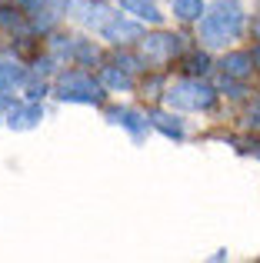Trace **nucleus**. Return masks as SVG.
Returning <instances> with one entry per match:
<instances>
[{
	"label": "nucleus",
	"mask_w": 260,
	"mask_h": 263,
	"mask_svg": "<svg viewBox=\"0 0 260 263\" xmlns=\"http://www.w3.org/2000/svg\"><path fill=\"white\" fill-rule=\"evenodd\" d=\"M17 84H24V67L4 60V64H0V90H13Z\"/></svg>",
	"instance_id": "9"
},
{
	"label": "nucleus",
	"mask_w": 260,
	"mask_h": 263,
	"mask_svg": "<svg viewBox=\"0 0 260 263\" xmlns=\"http://www.w3.org/2000/svg\"><path fill=\"white\" fill-rule=\"evenodd\" d=\"M150 120H154V127H157V130H163L167 137H183V123L177 120V117L160 114V110H157V114H150Z\"/></svg>",
	"instance_id": "10"
},
{
	"label": "nucleus",
	"mask_w": 260,
	"mask_h": 263,
	"mask_svg": "<svg viewBox=\"0 0 260 263\" xmlns=\"http://www.w3.org/2000/svg\"><path fill=\"white\" fill-rule=\"evenodd\" d=\"M124 7H127V10H134L137 17L150 20V24H160V13H157V7L150 4V0H124Z\"/></svg>",
	"instance_id": "11"
},
{
	"label": "nucleus",
	"mask_w": 260,
	"mask_h": 263,
	"mask_svg": "<svg viewBox=\"0 0 260 263\" xmlns=\"http://www.w3.org/2000/svg\"><path fill=\"white\" fill-rule=\"evenodd\" d=\"M254 37H257V40H260V17H257V20H254Z\"/></svg>",
	"instance_id": "21"
},
{
	"label": "nucleus",
	"mask_w": 260,
	"mask_h": 263,
	"mask_svg": "<svg viewBox=\"0 0 260 263\" xmlns=\"http://www.w3.org/2000/svg\"><path fill=\"white\" fill-rule=\"evenodd\" d=\"M107 117H110L114 123H124L134 137H143V130H147V120H143L137 110H117V107H110V110H107Z\"/></svg>",
	"instance_id": "8"
},
{
	"label": "nucleus",
	"mask_w": 260,
	"mask_h": 263,
	"mask_svg": "<svg viewBox=\"0 0 260 263\" xmlns=\"http://www.w3.org/2000/svg\"><path fill=\"white\" fill-rule=\"evenodd\" d=\"M60 97L64 100H77V103H100V84H94L90 77H84V73H67V77H60Z\"/></svg>",
	"instance_id": "3"
},
{
	"label": "nucleus",
	"mask_w": 260,
	"mask_h": 263,
	"mask_svg": "<svg viewBox=\"0 0 260 263\" xmlns=\"http://www.w3.org/2000/svg\"><path fill=\"white\" fill-rule=\"evenodd\" d=\"M183 70L187 73H207L210 70L207 53H187V57H183Z\"/></svg>",
	"instance_id": "14"
},
{
	"label": "nucleus",
	"mask_w": 260,
	"mask_h": 263,
	"mask_svg": "<svg viewBox=\"0 0 260 263\" xmlns=\"http://www.w3.org/2000/svg\"><path fill=\"white\" fill-rule=\"evenodd\" d=\"M104 17H107V7L97 4V7H87V17L84 20H87V24H94V27H104Z\"/></svg>",
	"instance_id": "16"
},
{
	"label": "nucleus",
	"mask_w": 260,
	"mask_h": 263,
	"mask_svg": "<svg viewBox=\"0 0 260 263\" xmlns=\"http://www.w3.org/2000/svg\"><path fill=\"white\" fill-rule=\"evenodd\" d=\"M100 30H104V37L114 40V44H127V40H140L143 37V27L140 24H134V20H120V17L107 20Z\"/></svg>",
	"instance_id": "5"
},
{
	"label": "nucleus",
	"mask_w": 260,
	"mask_h": 263,
	"mask_svg": "<svg viewBox=\"0 0 260 263\" xmlns=\"http://www.w3.org/2000/svg\"><path fill=\"white\" fill-rule=\"evenodd\" d=\"M40 120H44V110H40L37 103H30V107H13L10 117H7V123H10L13 130H30V127H37Z\"/></svg>",
	"instance_id": "6"
},
{
	"label": "nucleus",
	"mask_w": 260,
	"mask_h": 263,
	"mask_svg": "<svg viewBox=\"0 0 260 263\" xmlns=\"http://www.w3.org/2000/svg\"><path fill=\"white\" fill-rule=\"evenodd\" d=\"M250 57H254V67H260V47H254V53H250Z\"/></svg>",
	"instance_id": "20"
},
{
	"label": "nucleus",
	"mask_w": 260,
	"mask_h": 263,
	"mask_svg": "<svg viewBox=\"0 0 260 263\" xmlns=\"http://www.w3.org/2000/svg\"><path fill=\"white\" fill-rule=\"evenodd\" d=\"M73 57L84 60V64H94V60H97V50H94L87 40H73Z\"/></svg>",
	"instance_id": "15"
},
{
	"label": "nucleus",
	"mask_w": 260,
	"mask_h": 263,
	"mask_svg": "<svg viewBox=\"0 0 260 263\" xmlns=\"http://www.w3.org/2000/svg\"><path fill=\"white\" fill-rule=\"evenodd\" d=\"M207 27H214L217 33H224V37H237L244 27V10L237 0H217L214 7H210L207 20H203Z\"/></svg>",
	"instance_id": "1"
},
{
	"label": "nucleus",
	"mask_w": 260,
	"mask_h": 263,
	"mask_svg": "<svg viewBox=\"0 0 260 263\" xmlns=\"http://www.w3.org/2000/svg\"><path fill=\"white\" fill-rule=\"evenodd\" d=\"M257 154H260V150H257Z\"/></svg>",
	"instance_id": "22"
},
{
	"label": "nucleus",
	"mask_w": 260,
	"mask_h": 263,
	"mask_svg": "<svg viewBox=\"0 0 260 263\" xmlns=\"http://www.w3.org/2000/svg\"><path fill=\"white\" fill-rule=\"evenodd\" d=\"M20 24V13L10 10V7H0V27H17Z\"/></svg>",
	"instance_id": "17"
},
{
	"label": "nucleus",
	"mask_w": 260,
	"mask_h": 263,
	"mask_svg": "<svg viewBox=\"0 0 260 263\" xmlns=\"http://www.w3.org/2000/svg\"><path fill=\"white\" fill-rule=\"evenodd\" d=\"M220 67H224V73H227V77L247 80L250 70H254V57H250V53H230V57H224Z\"/></svg>",
	"instance_id": "7"
},
{
	"label": "nucleus",
	"mask_w": 260,
	"mask_h": 263,
	"mask_svg": "<svg viewBox=\"0 0 260 263\" xmlns=\"http://www.w3.org/2000/svg\"><path fill=\"white\" fill-rule=\"evenodd\" d=\"M104 84L107 87H114V90H127L134 80H130V73H127V67L124 70H117V67H107L104 70Z\"/></svg>",
	"instance_id": "13"
},
{
	"label": "nucleus",
	"mask_w": 260,
	"mask_h": 263,
	"mask_svg": "<svg viewBox=\"0 0 260 263\" xmlns=\"http://www.w3.org/2000/svg\"><path fill=\"white\" fill-rule=\"evenodd\" d=\"M174 13L180 20H197L203 13V4L200 0H174Z\"/></svg>",
	"instance_id": "12"
},
{
	"label": "nucleus",
	"mask_w": 260,
	"mask_h": 263,
	"mask_svg": "<svg viewBox=\"0 0 260 263\" xmlns=\"http://www.w3.org/2000/svg\"><path fill=\"white\" fill-rule=\"evenodd\" d=\"M167 100L174 103V107H180V110H207V107H214L217 93H214L207 84L194 80V84H177V87L167 93Z\"/></svg>",
	"instance_id": "2"
},
{
	"label": "nucleus",
	"mask_w": 260,
	"mask_h": 263,
	"mask_svg": "<svg viewBox=\"0 0 260 263\" xmlns=\"http://www.w3.org/2000/svg\"><path fill=\"white\" fill-rule=\"evenodd\" d=\"M180 50V37L174 33H154V37L143 40V57L147 60H167Z\"/></svg>",
	"instance_id": "4"
},
{
	"label": "nucleus",
	"mask_w": 260,
	"mask_h": 263,
	"mask_svg": "<svg viewBox=\"0 0 260 263\" xmlns=\"http://www.w3.org/2000/svg\"><path fill=\"white\" fill-rule=\"evenodd\" d=\"M247 123H250V127H260V107H257V110H250V117H247Z\"/></svg>",
	"instance_id": "19"
},
{
	"label": "nucleus",
	"mask_w": 260,
	"mask_h": 263,
	"mask_svg": "<svg viewBox=\"0 0 260 263\" xmlns=\"http://www.w3.org/2000/svg\"><path fill=\"white\" fill-rule=\"evenodd\" d=\"M44 80H40V84H30V100H37V97H44Z\"/></svg>",
	"instance_id": "18"
}]
</instances>
